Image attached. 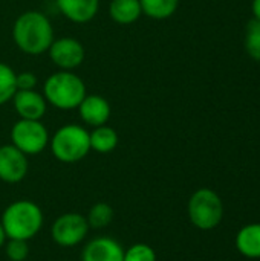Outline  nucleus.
Segmentation results:
<instances>
[{
	"instance_id": "obj_1",
	"label": "nucleus",
	"mask_w": 260,
	"mask_h": 261,
	"mask_svg": "<svg viewBox=\"0 0 260 261\" xmlns=\"http://www.w3.org/2000/svg\"><path fill=\"white\" fill-rule=\"evenodd\" d=\"M12 38L17 47L29 55L49 50L54 41V31L49 18L38 11L23 12L14 23Z\"/></svg>"
},
{
	"instance_id": "obj_2",
	"label": "nucleus",
	"mask_w": 260,
	"mask_h": 261,
	"mask_svg": "<svg viewBox=\"0 0 260 261\" xmlns=\"http://www.w3.org/2000/svg\"><path fill=\"white\" fill-rule=\"evenodd\" d=\"M0 223L8 239L28 242L41 229L43 214L34 202L18 200L5 210Z\"/></svg>"
},
{
	"instance_id": "obj_3",
	"label": "nucleus",
	"mask_w": 260,
	"mask_h": 261,
	"mask_svg": "<svg viewBox=\"0 0 260 261\" xmlns=\"http://www.w3.org/2000/svg\"><path fill=\"white\" fill-rule=\"evenodd\" d=\"M86 96V86L70 70L52 73L44 83V99L61 110H72Z\"/></svg>"
},
{
	"instance_id": "obj_4",
	"label": "nucleus",
	"mask_w": 260,
	"mask_h": 261,
	"mask_svg": "<svg viewBox=\"0 0 260 261\" xmlns=\"http://www.w3.org/2000/svg\"><path fill=\"white\" fill-rule=\"evenodd\" d=\"M51 148L58 161L66 164L78 162L90 151L89 133L80 125H64L52 136Z\"/></svg>"
},
{
	"instance_id": "obj_5",
	"label": "nucleus",
	"mask_w": 260,
	"mask_h": 261,
	"mask_svg": "<svg viewBox=\"0 0 260 261\" xmlns=\"http://www.w3.org/2000/svg\"><path fill=\"white\" fill-rule=\"evenodd\" d=\"M222 202L219 196L207 188L198 190L188 202V216L192 223L204 231L216 228L222 220Z\"/></svg>"
},
{
	"instance_id": "obj_6",
	"label": "nucleus",
	"mask_w": 260,
	"mask_h": 261,
	"mask_svg": "<svg viewBox=\"0 0 260 261\" xmlns=\"http://www.w3.org/2000/svg\"><path fill=\"white\" fill-rule=\"evenodd\" d=\"M11 139L12 145L28 156L41 153L49 142V135L40 121L20 119L11 130Z\"/></svg>"
},
{
	"instance_id": "obj_7",
	"label": "nucleus",
	"mask_w": 260,
	"mask_h": 261,
	"mask_svg": "<svg viewBox=\"0 0 260 261\" xmlns=\"http://www.w3.org/2000/svg\"><path fill=\"white\" fill-rule=\"evenodd\" d=\"M89 231L87 219L81 214L69 213L58 217L52 225V239L57 245L70 248L81 243Z\"/></svg>"
},
{
	"instance_id": "obj_8",
	"label": "nucleus",
	"mask_w": 260,
	"mask_h": 261,
	"mask_svg": "<svg viewBox=\"0 0 260 261\" xmlns=\"http://www.w3.org/2000/svg\"><path fill=\"white\" fill-rule=\"evenodd\" d=\"M49 55L51 60L63 70H72L83 63L84 47L78 40L70 37H63L52 41L49 47Z\"/></svg>"
},
{
	"instance_id": "obj_9",
	"label": "nucleus",
	"mask_w": 260,
	"mask_h": 261,
	"mask_svg": "<svg viewBox=\"0 0 260 261\" xmlns=\"http://www.w3.org/2000/svg\"><path fill=\"white\" fill-rule=\"evenodd\" d=\"M28 173V159L14 145L0 147V179L8 184H17Z\"/></svg>"
},
{
	"instance_id": "obj_10",
	"label": "nucleus",
	"mask_w": 260,
	"mask_h": 261,
	"mask_svg": "<svg viewBox=\"0 0 260 261\" xmlns=\"http://www.w3.org/2000/svg\"><path fill=\"white\" fill-rule=\"evenodd\" d=\"M83 261H124V249L121 245L109 237H98L90 240L81 255Z\"/></svg>"
},
{
	"instance_id": "obj_11",
	"label": "nucleus",
	"mask_w": 260,
	"mask_h": 261,
	"mask_svg": "<svg viewBox=\"0 0 260 261\" xmlns=\"http://www.w3.org/2000/svg\"><path fill=\"white\" fill-rule=\"evenodd\" d=\"M12 99L21 119L40 121L46 112V99L35 90H17Z\"/></svg>"
},
{
	"instance_id": "obj_12",
	"label": "nucleus",
	"mask_w": 260,
	"mask_h": 261,
	"mask_svg": "<svg viewBox=\"0 0 260 261\" xmlns=\"http://www.w3.org/2000/svg\"><path fill=\"white\" fill-rule=\"evenodd\" d=\"M81 119L93 127L104 125L110 118V106L100 95H86L78 106Z\"/></svg>"
},
{
	"instance_id": "obj_13",
	"label": "nucleus",
	"mask_w": 260,
	"mask_h": 261,
	"mask_svg": "<svg viewBox=\"0 0 260 261\" xmlns=\"http://www.w3.org/2000/svg\"><path fill=\"white\" fill-rule=\"evenodd\" d=\"M60 11L75 23L90 21L100 8V0H57Z\"/></svg>"
},
{
	"instance_id": "obj_14",
	"label": "nucleus",
	"mask_w": 260,
	"mask_h": 261,
	"mask_svg": "<svg viewBox=\"0 0 260 261\" xmlns=\"http://www.w3.org/2000/svg\"><path fill=\"white\" fill-rule=\"evenodd\" d=\"M109 14L120 24H132L141 17L143 9L139 0H112Z\"/></svg>"
},
{
	"instance_id": "obj_15",
	"label": "nucleus",
	"mask_w": 260,
	"mask_h": 261,
	"mask_svg": "<svg viewBox=\"0 0 260 261\" xmlns=\"http://www.w3.org/2000/svg\"><path fill=\"white\" fill-rule=\"evenodd\" d=\"M236 246L248 258H260V225H248L238 234Z\"/></svg>"
},
{
	"instance_id": "obj_16",
	"label": "nucleus",
	"mask_w": 260,
	"mask_h": 261,
	"mask_svg": "<svg viewBox=\"0 0 260 261\" xmlns=\"http://www.w3.org/2000/svg\"><path fill=\"white\" fill-rule=\"evenodd\" d=\"M90 150L98 153H110L118 145V135L112 127L100 125L92 133H89Z\"/></svg>"
},
{
	"instance_id": "obj_17",
	"label": "nucleus",
	"mask_w": 260,
	"mask_h": 261,
	"mask_svg": "<svg viewBox=\"0 0 260 261\" xmlns=\"http://www.w3.org/2000/svg\"><path fill=\"white\" fill-rule=\"evenodd\" d=\"M143 14L156 18L164 20L175 14L179 0H139Z\"/></svg>"
},
{
	"instance_id": "obj_18",
	"label": "nucleus",
	"mask_w": 260,
	"mask_h": 261,
	"mask_svg": "<svg viewBox=\"0 0 260 261\" xmlns=\"http://www.w3.org/2000/svg\"><path fill=\"white\" fill-rule=\"evenodd\" d=\"M112 219H113L112 206L107 205V203L98 202L90 208L89 216H87V223H89L90 228L101 229V228H106L112 222Z\"/></svg>"
},
{
	"instance_id": "obj_19",
	"label": "nucleus",
	"mask_w": 260,
	"mask_h": 261,
	"mask_svg": "<svg viewBox=\"0 0 260 261\" xmlns=\"http://www.w3.org/2000/svg\"><path fill=\"white\" fill-rule=\"evenodd\" d=\"M15 92V72L9 66L0 63V106L11 101Z\"/></svg>"
},
{
	"instance_id": "obj_20",
	"label": "nucleus",
	"mask_w": 260,
	"mask_h": 261,
	"mask_svg": "<svg viewBox=\"0 0 260 261\" xmlns=\"http://www.w3.org/2000/svg\"><path fill=\"white\" fill-rule=\"evenodd\" d=\"M245 47L251 58L260 61V20H251L247 26Z\"/></svg>"
},
{
	"instance_id": "obj_21",
	"label": "nucleus",
	"mask_w": 260,
	"mask_h": 261,
	"mask_svg": "<svg viewBox=\"0 0 260 261\" xmlns=\"http://www.w3.org/2000/svg\"><path fill=\"white\" fill-rule=\"evenodd\" d=\"M124 261H156V255L150 246L138 243L124 252Z\"/></svg>"
},
{
	"instance_id": "obj_22",
	"label": "nucleus",
	"mask_w": 260,
	"mask_h": 261,
	"mask_svg": "<svg viewBox=\"0 0 260 261\" xmlns=\"http://www.w3.org/2000/svg\"><path fill=\"white\" fill-rule=\"evenodd\" d=\"M29 254V248L26 240H15L11 239L6 246V255L11 261H25Z\"/></svg>"
},
{
	"instance_id": "obj_23",
	"label": "nucleus",
	"mask_w": 260,
	"mask_h": 261,
	"mask_svg": "<svg viewBox=\"0 0 260 261\" xmlns=\"http://www.w3.org/2000/svg\"><path fill=\"white\" fill-rule=\"evenodd\" d=\"M15 86L17 90H34L37 86V76L31 72H23V73H15Z\"/></svg>"
},
{
	"instance_id": "obj_24",
	"label": "nucleus",
	"mask_w": 260,
	"mask_h": 261,
	"mask_svg": "<svg viewBox=\"0 0 260 261\" xmlns=\"http://www.w3.org/2000/svg\"><path fill=\"white\" fill-rule=\"evenodd\" d=\"M253 12L256 20H260V0H253Z\"/></svg>"
},
{
	"instance_id": "obj_25",
	"label": "nucleus",
	"mask_w": 260,
	"mask_h": 261,
	"mask_svg": "<svg viewBox=\"0 0 260 261\" xmlns=\"http://www.w3.org/2000/svg\"><path fill=\"white\" fill-rule=\"evenodd\" d=\"M5 239H6V234H5V231H3V226H2V223H0V246L5 243Z\"/></svg>"
}]
</instances>
